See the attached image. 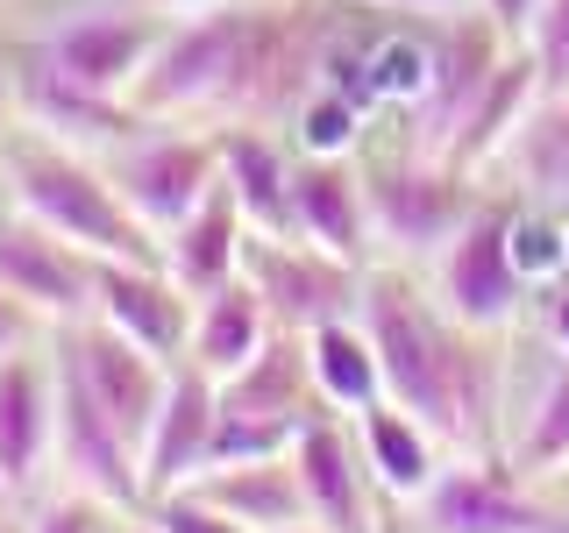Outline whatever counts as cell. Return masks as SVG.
<instances>
[{
    "instance_id": "603a6c76",
    "label": "cell",
    "mask_w": 569,
    "mask_h": 533,
    "mask_svg": "<svg viewBox=\"0 0 569 533\" xmlns=\"http://www.w3.org/2000/svg\"><path fill=\"white\" fill-rule=\"evenodd\" d=\"M192 491H200L207 505H221L242 533H292V526H307V491H299L292 455L228 462V470L192 476Z\"/></svg>"
},
{
    "instance_id": "cb8c5ba5",
    "label": "cell",
    "mask_w": 569,
    "mask_h": 533,
    "mask_svg": "<svg viewBox=\"0 0 569 533\" xmlns=\"http://www.w3.org/2000/svg\"><path fill=\"white\" fill-rule=\"evenodd\" d=\"M271 334H278V320H271V306H263V292L249 278H236V284H221V292H207L200 306H192L186 363H200L207 378H236Z\"/></svg>"
},
{
    "instance_id": "6da1fadb",
    "label": "cell",
    "mask_w": 569,
    "mask_h": 533,
    "mask_svg": "<svg viewBox=\"0 0 569 533\" xmlns=\"http://www.w3.org/2000/svg\"><path fill=\"white\" fill-rule=\"evenodd\" d=\"M370 349L385 370V399L406 405L427 434L462 462H498V413H506V363H498L491 334L462 328L420 292L406 271L370 263L363 292H356Z\"/></svg>"
},
{
    "instance_id": "e0dca14e",
    "label": "cell",
    "mask_w": 569,
    "mask_h": 533,
    "mask_svg": "<svg viewBox=\"0 0 569 533\" xmlns=\"http://www.w3.org/2000/svg\"><path fill=\"white\" fill-rule=\"evenodd\" d=\"M14 107H22V121L36 135L64 142V150L79 157H114L121 142H136L150 129V114H142L136 100H107V93H79V86L50 79L43 64L22 71V86H14Z\"/></svg>"
},
{
    "instance_id": "7402d4cb",
    "label": "cell",
    "mask_w": 569,
    "mask_h": 533,
    "mask_svg": "<svg viewBox=\"0 0 569 533\" xmlns=\"http://www.w3.org/2000/svg\"><path fill=\"white\" fill-rule=\"evenodd\" d=\"M356 426V449H363V470H370V484H378L385 497H399V505H413V497H427V484L441 476V441L427 434V426L406 413V405H363V413L349 420Z\"/></svg>"
},
{
    "instance_id": "9a60e30c",
    "label": "cell",
    "mask_w": 569,
    "mask_h": 533,
    "mask_svg": "<svg viewBox=\"0 0 569 533\" xmlns=\"http://www.w3.org/2000/svg\"><path fill=\"white\" fill-rule=\"evenodd\" d=\"M292 470H299V491H307V520L328 526V533H378L370 526V470H363V449H356V426L342 413H320L299 426L292 441Z\"/></svg>"
},
{
    "instance_id": "ab89813d",
    "label": "cell",
    "mask_w": 569,
    "mask_h": 533,
    "mask_svg": "<svg viewBox=\"0 0 569 533\" xmlns=\"http://www.w3.org/2000/svg\"><path fill=\"white\" fill-rule=\"evenodd\" d=\"M363 8H391V0H363Z\"/></svg>"
},
{
    "instance_id": "4fadbf2b",
    "label": "cell",
    "mask_w": 569,
    "mask_h": 533,
    "mask_svg": "<svg viewBox=\"0 0 569 533\" xmlns=\"http://www.w3.org/2000/svg\"><path fill=\"white\" fill-rule=\"evenodd\" d=\"M50 349H64L71 363H79V378L86 391L114 413V426L142 449V434H150V420H157V399H164V378H171V363H157V355H142L129 334H114V328H100L93 313L86 320H71V328H58V342Z\"/></svg>"
},
{
    "instance_id": "277c9868",
    "label": "cell",
    "mask_w": 569,
    "mask_h": 533,
    "mask_svg": "<svg viewBox=\"0 0 569 533\" xmlns=\"http://www.w3.org/2000/svg\"><path fill=\"white\" fill-rule=\"evenodd\" d=\"M533 284L512 263V200H477L435 257V306L477 334H506Z\"/></svg>"
},
{
    "instance_id": "7a4b0ae2",
    "label": "cell",
    "mask_w": 569,
    "mask_h": 533,
    "mask_svg": "<svg viewBox=\"0 0 569 533\" xmlns=\"http://www.w3.org/2000/svg\"><path fill=\"white\" fill-rule=\"evenodd\" d=\"M8 171V192H14V213H29L36 228H50L58 242H71L79 257L93 263H164V242L129 213V200L114 192L107 164L64 150L50 135H22L8 142L0 157Z\"/></svg>"
},
{
    "instance_id": "8fae6325",
    "label": "cell",
    "mask_w": 569,
    "mask_h": 533,
    "mask_svg": "<svg viewBox=\"0 0 569 533\" xmlns=\"http://www.w3.org/2000/svg\"><path fill=\"white\" fill-rule=\"evenodd\" d=\"M192 306H200V299H192L164 263H93V320L114 328V334H129L157 363H186Z\"/></svg>"
},
{
    "instance_id": "f35d334b",
    "label": "cell",
    "mask_w": 569,
    "mask_h": 533,
    "mask_svg": "<svg viewBox=\"0 0 569 533\" xmlns=\"http://www.w3.org/2000/svg\"><path fill=\"white\" fill-rule=\"evenodd\" d=\"M292 533H328V526H313V520H307V526H292Z\"/></svg>"
},
{
    "instance_id": "2e32d148",
    "label": "cell",
    "mask_w": 569,
    "mask_h": 533,
    "mask_svg": "<svg viewBox=\"0 0 569 533\" xmlns=\"http://www.w3.org/2000/svg\"><path fill=\"white\" fill-rule=\"evenodd\" d=\"M292 235L370 271L378 242H370L363 164H349V157H292Z\"/></svg>"
},
{
    "instance_id": "7c38bea8",
    "label": "cell",
    "mask_w": 569,
    "mask_h": 533,
    "mask_svg": "<svg viewBox=\"0 0 569 533\" xmlns=\"http://www.w3.org/2000/svg\"><path fill=\"white\" fill-rule=\"evenodd\" d=\"M0 292L22 299L43 328H71L93 313V257H79L29 213H14V221H0Z\"/></svg>"
},
{
    "instance_id": "b9f144b4",
    "label": "cell",
    "mask_w": 569,
    "mask_h": 533,
    "mask_svg": "<svg viewBox=\"0 0 569 533\" xmlns=\"http://www.w3.org/2000/svg\"><path fill=\"white\" fill-rule=\"evenodd\" d=\"M0 497H8V491H0Z\"/></svg>"
},
{
    "instance_id": "4dcf8cb0",
    "label": "cell",
    "mask_w": 569,
    "mask_h": 533,
    "mask_svg": "<svg viewBox=\"0 0 569 533\" xmlns=\"http://www.w3.org/2000/svg\"><path fill=\"white\" fill-rule=\"evenodd\" d=\"M136 520L150 526V533H242V526L228 520L221 505H207V497L192 491V484H186V491H164V497H150V505H142Z\"/></svg>"
},
{
    "instance_id": "74e56055",
    "label": "cell",
    "mask_w": 569,
    "mask_h": 533,
    "mask_svg": "<svg viewBox=\"0 0 569 533\" xmlns=\"http://www.w3.org/2000/svg\"><path fill=\"white\" fill-rule=\"evenodd\" d=\"M121 533H150V526H142V520H121Z\"/></svg>"
},
{
    "instance_id": "8d00e7d4",
    "label": "cell",
    "mask_w": 569,
    "mask_h": 533,
    "mask_svg": "<svg viewBox=\"0 0 569 533\" xmlns=\"http://www.w3.org/2000/svg\"><path fill=\"white\" fill-rule=\"evenodd\" d=\"M142 8H157V14H192V8H213V0H142Z\"/></svg>"
},
{
    "instance_id": "83f0119b",
    "label": "cell",
    "mask_w": 569,
    "mask_h": 533,
    "mask_svg": "<svg viewBox=\"0 0 569 533\" xmlns=\"http://www.w3.org/2000/svg\"><path fill=\"white\" fill-rule=\"evenodd\" d=\"M556 462H569V355L548 370L541 399H533L520 441H512V470L520 476H548Z\"/></svg>"
},
{
    "instance_id": "ba28073f",
    "label": "cell",
    "mask_w": 569,
    "mask_h": 533,
    "mask_svg": "<svg viewBox=\"0 0 569 533\" xmlns=\"http://www.w3.org/2000/svg\"><path fill=\"white\" fill-rule=\"evenodd\" d=\"M242 278L263 292V306H271L278 328H292V334L356 313V292H363V271H356V263L328 257V249H313L299 235H249L242 242Z\"/></svg>"
},
{
    "instance_id": "52a82bcc",
    "label": "cell",
    "mask_w": 569,
    "mask_h": 533,
    "mask_svg": "<svg viewBox=\"0 0 569 533\" xmlns=\"http://www.w3.org/2000/svg\"><path fill=\"white\" fill-rule=\"evenodd\" d=\"M164 14H136V8H100V14H71L64 29H50L43 43H36V64L50 71V79L79 86V93H107V100H129L142 64L157 58V43H164Z\"/></svg>"
},
{
    "instance_id": "3957f363",
    "label": "cell",
    "mask_w": 569,
    "mask_h": 533,
    "mask_svg": "<svg viewBox=\"0 0 569 533\" xmlns=\"http://www.w3.org/2000/svg\"><path fill=\"white\" fill-rule=\"evenodd\" d=\"M477 178L456 171L449 157H391V164H370L363 171V200H370V242L391 249V257H441V242L456 235L462 221H470L477 207Z\"/></svg>"
},
{
    "instance_id": "9c48e42d",
    "label": "cell",
    "mask_w": 569,
    "mask_h": 533,
    "mask_svg": "<svg viewBox=\"0 0 569 533\" xmlns=\"http://www.w3.org/2000/svg\"><path fill=\"white\" fill-rule=\"evenodd\" d=\"M427 533H569V520L556 505L527 491L520 470H498V462H462L441 470L427 497H413Z\"/></svg>"
},
{
    "instance_id": "ffe728a7",
    "label": "cell",
    "mask_w": 569,
    "mask_h": 533,
    "mask_svg": "<svg viewBox=\"0 0 569 533\" xmlns=\"http://www.w3.org/2000/svg\"><path fill=\"white\" fill-rule=\"evenodd\" d=\"M533 100H541V64H533V50L527 43H512L506 58H498V71L485 79V93L470 100V114H462V129L449 142V164L456 171H491L498 164V150L512 142V129L533 114Z\"/></svg>"
},
{
    "instance_id": "d590c367",
    "label": "cell",
    "mask_w": 569,
    "mask_h": 533,
    "mask_svg": "<svg viewBox=\"0 0 569 533\" xmlns=\"http://www.w3.org/2000/svg\"><path fill=\"white\" fill-rule=\"evenodd\" d=\"M548 342L556 355H569V284H548Z\"/></svg>"
},
{
    "instance_id": "d4e9b609",
    "label": "cell",
    "mask_w": 569,
    "mask_h": 533,
    "mask_svg": "<svg viewBox=\"0 0 569 533\" xmlns=\"http://www.w3.org/2000/svg\"><path fill=\"white\" fill-rule=\"evenodd\" d=\"M512 178V192L533 207H569V93H541L533 114L512 129V142L498 150V164Z\"/></svg>"
},
{
    "instance_id": "836d02e7",
    "label": "cell",
    "mask_w": 569,
    "mask_h": 533,
    "mask_svg": "<svg viewBox=\"0 0 569 533\" xmlns=\"http://www.w3.org/2000/svg\"><path fill=\"white\" fill-rule=\"evenodd\" d=\"M477 14L506 36V43H527V29H533V14H541V0H477Z\"/></svg>"
},
{
    "instance_id": "5b68a950",
    "label": "cell",
    "mask_w": 569,
    "mask_h": 533,
    "mask_svg": "<svg viewBox=\"0 0 569 533\" xmlns=\"http://www.w3.org/2000/svg\"><path fill=\"white\" fill-rule=\"evenodd\" d=\"M50 363H58V476L71 491L100 497L114 520H136L142 505H150V491H142V449L114 426V413L86 391L79 363H71L64 349H50Z\"/></svg>"
},
{
    "instance_id": "4316f807",
    "label": "cell",
    "mask_w": 569,
    "mask_h": 533,
    "mask_svg": "<svg viewBox=\"0 0 569 533\" xmlns=\"http://www.w3.org/2000/svg\"><path fill=\"white\" fill-rule=\"evenodd\" d=\"M512 263H520V278L533 292H541V284H562L569 278V207L512 200Z\"/></svg>"
},
{
    "instance_id": "5bb4252c",
    "label": "cell",
    "mask_w": 569,
    "mask_h": 533,
    "mask_svg": "<svg viewBox=\"0 0 569 533\" xmlns=\"http://www.w3.org/2000/svg\"><path fill=\"white\" fill-rule=\"evenodd\" d=\"M213 420H221V378H207L200 363H171L157 420H150V434H142V491L150 497L186 491L192 476L207 470Z\"/></svg>"
},
{
    "instance_id": "8992f818",
    "label": "cell",
    "mask_w": 569,
    "mask_h": 533,
    "mask_svg": "<svg viewBox=\"0 0 569 533\" xmlns=\"http://www.w3.org/2000/svg\"><path fill=\"white\" fill-rule=\"evenodd\" d=\"M107 178H114V192L129 200L136 221L164 242L171 228L221 185V142L213 135H178V129H157L150 121L136 142H121V150L107 157Z\"/></svg>"
},
{
    "instance_id": "1f68e13d",
    "label": "cell",
    "mask_w": 569,
    "mask_h": 533,
    "mask_svg": "<svg viewBox=\"0 0 569 533\" xmlns=\"http://www.w3.org/2000/svg\"><path fill=\"white\" fill-rule=\"evenodd\" d=\"M527 50L541 64V93H569V0H541L527 29Z\"/></svg>"
},
{
    "instance_id": "60d3db41",
    "label": "cell",
    "mask_w": 569,
    "mask_h": 533,
    "mask_svg": "<svg viewBox=\"0 0 569 533\" xmlns=\"http://www.w3.org/2000/svg\"><path fill=\"white\" fill-rule=\"evenodd\" d=\"M0 107H8V79H0Z\"/></svg>"
},
{
    "instance_id": "f1b7e54d",
    "label": "cell",
    "mask_w": 569,
    "mask_h": 533,
    "mask_svg": "<svg viewBox=\"0 0 569 533\" xmlns=\"http://www.w3.org/2000/svg\"><path fill=\"white\" fill-rule=\"evenodd\" d=\"M363 100L335 93V86H313L307 100L292 107V150L299 157H356V142H363Z\"/></svg>"
},
{
    "instance_id": "d6a6232c",
    "label": "cell",
    "mask_w": 569,
    "mask_h": 533,
    "mask_svg": "<svg viewBox=\"0 0 569 533\" xmlns=\"http://www.w3.org/2000/svg\"><path fill=\"white\" fill-rule=\"evenodd\" d=\"M29 533H100V497H86V491L50 497V505L36 512V526H29Z\"/></svg>"
},
{
    "instance_id": "d6986e66",
    "label": "cell",
    "mask_w": 569,
    "mask_h": 533,
    "mask_svg": "<svg viewBox=\"0 0 569 533\" xmlns=\"http://www.w3.org/2000/svg\"><path fill=\"white\" fill-rule=\"evenodd\" d=\"M213 142H221V185L236 192L249 235H292V157L299 150H284L257 121H236Z\"/></svg>"
},
{
    "instance_id": "f546056e",
    "label": "cell",
    "mask_w": 569,
    "mask_h": 533,
    "mask_svg": "<svg viewBox=\"0 0 569 533\" xmlns=\"http://www.w3.org/2000/svg\"><path fill=\"white\" fill-rule=\"evenodd\" d=\"M427 86H435V36L406 29V36H385V43L370 50V93L378 100H399V107L420 114Z\"/></svg>"
},
{
    "instance_id": "484cf974",
    "label": "cell",
    "mask_w": 569,
    "mask_h": 533,
    "mask_svg": "<svg viewBox=\"0 0 569 533\" xmlns=\"http://www.w3.org/2000/svg\"><path fill=\"white\" fill-rule=\"evenodd\" d=\"M307 363H313V391L328 413L356 420L363 405L385 399V370H378V349H370L363 320L342 313V320H320V328H307Z\"/></svg>"
},
{
    "instance_id": "44dd1931",
    "label": "cell",
    "mask_w": 569,
    "mask_h": 533,
    "mask_svg": "<svg viewBox=\"0 0 569 533\" xmlns=\"http://www.w3.org/2000/svg\"><path fill=\"white\" fill-rule=\"evenodd\" d=\"M242 242H249V221H242L236 192L213 185L207 200L164 235V271L186 284L192 299H207V292H221V284L242 278Z\"/></svg>"
},
{
    "instance_id": "30bf717a",
    "label": "cell",
    "mask_w": 569,
    "mask_h": 533,
    "mask_svg": "<svg viewBox=\"0 0 569 533\" xmlns=\"http://www.w3.org/2000/svg\"><path fill=\"white\" fill-rule=\"evenodd\" d=\"M58 470V363L36 349L0 355V491L36 497Z\"/></svg>"
},
{
    "instance_id": "ac0fdd59",
    "label": "cell",
    "mask_w": 569,
    "mask_h": 533,
    "mask_svg": "<svg viewBox=\"0 0 569 533\" xmlns=\"http://www.w3.org/2000/svg\"><path fill=\"white\" fill-rule=\"evenodd\" d=\"M221 413H242V420H271V426H307L320 420L328 405H320L313 391V363H307V334L278 328L271 342H263L236 378H221Z\"/></svg>"
},
{
    "instance_id": "e575fe53",
    "label": "cell",
    "mask_w": 569,
    "mask_h": 533,
    "mask_svg": "<svg viewBox=\"0 0 569 533\" xmlns=\"http://www.w3.org/2000/svg\"><path fill=\"white\" fill-rule=\"evenodd\" d=\"M36 328H43V320H36L22 299L0 292V355H8V349H29V334H36Z\"/></svg>"
}]
</instances>
